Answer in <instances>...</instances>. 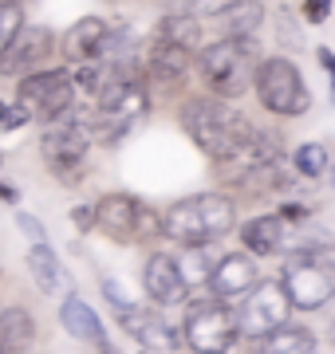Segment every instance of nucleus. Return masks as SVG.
<instances>
[{"label":"nucleus","instance_id":"4be33fe9","mask_svg":"<svg viewBox=\"0 0 335 354\" xmlns=\"http://www.w3.org/2000/svg\"><path fill=\"white\" fill-rule=\"evenodd\" d=\"M260 346L272 351V354H308V351H316V335H311L308 327H292V323H284V327H276L272 335H264Z\"/></svg>","mask_w":335,"mask_h":354},{"label":"nucleus","instance_id":"f257e3e1","mask_svg":"<svg viewBox=\"0 0 335 354\" xmlns=\"http://www.w3.org/2000/svg\"><path fill=\"white\" fill-rule=\"evenodd\" d=\"M181 127L185 134L197 142V150H206L213 162H229L233 153L241 150L253 134V122H248L241 111H233L229 99H194L185 102V111H181Z\"/></svg>","mask_w":335,"mask_h":354},{"label":"nucleus","instance_id":"393cba45","mask_svg":"<svg viewBox=\"0 0 335 354\" xmlns=\"http://www.w3.org/2000/svg\"><path fill=\"white\" fill-rule=\"evenodd\" d=\"M20 28H24V8H20V0H0V55L8 51V44L16 39Z\"/></svg>","mask_w":335,"mask_h":354},{"label":"nucleus","instance_id":"1a4fd4ad","mask_svg":"<svg viewBox=\"0 0 335 354\" xmlns=\"http://www.w3.org/2000/svg\"><path fill=\"white\" fill-rule=\"evenodd\" d=\"M284 291H288L292 307L320 311L335 295V272L320 260V252H296L284 268Z\"/></svg>","mask_w":335,"mask_h":354},{"label":"nucleus","instance_id":"cd10ccee","mask_svg":"<svg viewBox=\"0 0 335 354\" xmlns=\"http://www.w3.org/2000/svg\"><path fill=\"white\" fill-rule=\"evenodd\" d=\"M229 4H233V0H190V4H185V12H194L197 20H201V16H221Z\"/></svg>","mask_w":335,"mask_h":354},{"label":"nucleus","instance_id":"f8f14e48","mask_svg":"<svg viewBox=\"0 0 335 354\" xmlns=\"http://www.w3.org/2000/svg\"><path fill=\"white\" fill-rule=\"evenodd\" d=\"M52 51H60V39H55L48 28H28L24 24L16 32V39L8 44V51L0 55V71L8 79L28 75V71H36L39 64H48Z\"/></svg>","mask_w":335,"mask_h":354},{"label":"nucleus","instance_id":"c85d7f7f","mask_svg":"<svg viewBox=\"0 0 335 354\" xmlns=\"http://www.w3.org/2000/svg\"><path fill=\"white\" fill-rule=\"evenodd\" d=\"M16 225H20V232H24V236H28L32 244H39L44 236H48V232H44V225H39V221H36L32 213H16Z\"/></svg>","mask_w":335,"mask_h":354},{"label":"nucleus","instance_id":"dca6fc26","mask_svg":"<svg viewBox=\"0 0 335 354\" xmlns=\"http://www.w3.org/2000/svg\"><path fill=\"white\" fill-rule=\"evenodd\" d=\"M60 323H64V330L71 335V339L87 342V346H95V351H111V339H107L99 315H95L79 295H67L64 299V307H60Z\"/></svg>","mask_w":335,"mask_h":354},{"label":"nucleus","instance_id":"a211bd4d","mask_svg":"<svg viewBox=\"0 0 335 354\" xmlns=\"http://www.w3.org/2000/svg\"><path fill=\"white\" fill-rule=\"evenodd\" d=\"M284 241H288V221H284V213H264V216H253V221L241 225V244L253 256L284 252Z\"/></svg>","mask_w":335,"mask_h":354},{"label":"nucleus","instance_id":"423d86ee","mask_svg":"<svg viewBox=\"0 0 335 354\" xmlns=\"http://www.w3.org/2000/svg\"><path fill=\"white\" fill-rule=\"evenodd\" d=\"M39 153L64 185H75L83 177V165H87L91 153V130L75 118H60V122H48L44 138H39Z\"/></svg>","mask_w":335,"mask_h":354},{"label":"nucleus","instance_id":"412c9836","mask_svg":"<svg viewBox=\"0 0 335 354\" xmlns=\"http://www.w3.org/2000/svg\"><path fill=\"white\" fill-rule=\"evenodd\" d=\"M181 272V283L185 288H201L213 276V256H209V244H181V252L174 256Z\"/></svg>","mask_w":335,"mask_h":354},{"label":"nucleus","instance_id":"aec40b11","mask_svg":"<svg viewBox=\"0 0 335 354\" xmlns=\"http://www.w3.org/2000/svg\"><path fill=\"white\" fill-rule=\"evenodd\" d=\"M28 272H32V279H36V288L48 291V295L67 283V276H64V268H60V260H55V252L44 241L32 244V252H28Z\"/></svg>","mask_w":335,"mask_h":354},{"label":"nucleus","instance_id":"473e14b6","mask_svg":"<svg viewBox=\"0 0 335 354\" xmlns=\"http://www.w3.org/2000/svg\"><path fill=\"white\" fill-rule=\"evenodd\" d=\"M0 197H4V201H16V189H12V185H4V181H0Z\"/></svg>","mask_w":335,"mask_h":354},{"label":"nucleus","instance_id":"6e6552de","mask_svg":"<svg viewBox=\"0 0 335 354\" xmlns=\"http://www.w3.org/2000/svg\"><path fill=\"white\" fill-rule=\"evenodd\" d=\"M181 339L190 351H229L233 339H237V311H229L225 299H201V304L190 307V315L181 323Z\"/></svg>","mask_w":335,"mask_h":354},{"label":"nucleus","instance_id":"2f4dec72","mask_svg":"<svg viewBox=\"0 0 335 354\" xmlns=\"http://www.w3.org/2000/svg\"><path fill=\"white\" fill-rule=\"evenodd\" d=\"M320 64L327 67V75H332V95H335V55H332V48H320Z\"/></svg>","mask_w":335,"mask_h":354},{"label":"nucleus","instance_id":"5701e85b","mask_svg":"<svg viewBox=\"0 0 335 354\" xmlns=\"http://www.w3.org/2000/svg\"><path fill=\"white\" fill-rule=\"evenodd\" d=\"M221 20H225V36H253L260 28V20H264V8L257 0H233L221 12Z\"/></svg>","mask_w":335,"mask_h":354},{"label":"nucleus","instance_id":"72a5a7b5","mask_svg":"<svg viewBox=\"0 0 335 354\" xmlns=\"http://www.w3.org/2000/svg\"><path fill=\"white\" fill-rule=\"evenodd\" d=\"M332 342H335V323H332Z\"/></svg>","mask_w":335,"mask_h":354},{"label":"nucleus","instance_id":"9d476101","mask_svg":"<svg viewBox=\"0 0 335 354\" xmlns=\"http://www.w3.org/2000/svg\"><path fill=\"white\" fill-rule=\"evenodd\" d=\"M142 213H146V205L134 193H107V197L95 201V225H99V232L118 244L138 241Z\"/></svg>","mask_w":335,"mask_h":354},{"label":"nucleus","instance_id":"bb28decb","mask_svg":"<svg viewBox=\"0 0 335 354\" xmlns=\"http://www.w3.org/2000/svg\"><path fill=\"white\" fill-rule=\"evenodd\" d=\"M24 122H32L28 111H20L16 102H0V130H16V127H24Z\"/></svg>","mask_w":335,"mask_h":354},{"label":"nucleus","instance_id":"9b49d317","mask_svg":"<svg viewBox=\"0 0 335 354\" xmlns=\"http://www.w3.org/2000/svg\"><path fill=\"white\" fill-rule=\"evenodd\" d=\"M115 315L123 323V330L138 346H146V351H178L181 342H185L158 311H150V307H142V304H123V307H115Z\"/></svg>","mask_w":335,"mask_h":354},{"label":"nucleus","instance_id":"c756f323","mask_svg":"<svg viewBox=\"0 0 335 354\" xmlns=\"http://www.w3.org/2000/svg\"><path fill=\"white\" fill-rule=\"evenodd\" d=\"M332 12V0H304V20L308 24H323Z\"/></svg>","mask_w":335,"mask_h":354},{"label":"nucleus","instance_id":"ddd939ff","mask_svg":"<svg viewBox=\"0 0 335 354\" xmlns=\"http://www.w3.org/2000/svg\"><path fill=\"white\" fill-rule=\"evenodd\" d=\"M107 39H111V24L103 16H83L60 36V55L67 64H87V59H103Z\"/></svg>","mask_w":335,"mask_h":354},{"label":"nucleus","instance_id":"b1692460","mask_svg":"<svg viewBox=\"0 0 335 354\" xmlns=\"http://www.w3.org/2000/svg\"><path fill=\"white\" fill-rule=\"evenodd\" d=\"M158 36L174 39V44H181V48H197V44H201V20H197L194 12H174V16L162 20Z\"/></svg>","mask_w":335,"mask_h":354},{"label":"nucleus","instance_id":"4468645a","mask_svg":"<svg viewBox=\"0 0 335 354\" xmlns=\"http://www.w3.org/2000/svg\"><path fill=\"white\" fill-rule=\"evenodd\" d=\"M142 288L146 295L154 299L158 307H174L185 299V283H181V272H178V260L166 252H154L146 256V264H142Z\"/></svg>","mask_w":335,"mask_h":354},{"label":"nucleus","instance_id":"a878e982","mask_svg":"<svg viewBox=\"0 0 335 354\" xmlns=\"http://www.w3.org/2000/svg\"><path fill=\"white\" fill-rule=\"evenodd\" d=\"M327 162H332V153L323 150V146H316V142H308V146H300L296 150V174L300 177L327 174Z\"/></svg>","mask_w":335,"mask_h":354},{"label":"nucleus","instance_id":"f3484780","mask_svg":"<svg viewBox=\"0 0 335 354\" xmlns=\"http://www.w3.org/2000/svg\"><path fill=\"white\" fill-rule=\"evenodd\" d=\"M190 59H194V48H181L174 39L158 36L154 48H150V59H146V75L154 79V83L174 87V83H181V75L190 71Z\"/></svg>","mask_w":335,"mask_h":354},{"label":"nucleus","instance_id":"20e7f679","mask_svg":"<svg viewBox=\"0 0 335 354\" xmlns=\"http://www.w3.org/2000/svg\"><path fill=\"white\" fill-rule=\"evenodd\" d=\"M16 106L28 111V118L36 122H60L75 111V79L64 67H52V71H28L20 75V87H16Z\"/></svg>","mask_w":335,"mask_h":354},{"label":"nucleus","instance_id":"f03ea898","mask_svg":"<svg viewBox=\"0 0 335 354\" xmlns=\"http://www.w3.org/2000/svg\"><path fill=\"white\" fill-rule=\"evenodd\" d=\"M237 225V209L225 193H194L162 213V236L181 244H217Z\"/></svg>","mask_w":335,"mask_h":354},{"label":"nucleus","instance_id":"6ab92c4d","mask_svg":"<svg viewBox=\"0 0 335 354\" xmlns=\"http://www.w3.org/2000/svg\"><path fill=\"white\" fill-rule=\"evenodd\" d=\"M36 339V319L24 307H4L0 311V351H28Z\"/></svg>","mask_w":335,"mask_h":354},{"label":"nucleus","instance_id":"7ed1b4c3","mask_svg":"<svg viewBox=\"0 0 335 354\" xmlns=\"http://www.w3.org/2000/svg\"><path fill=\"white\" fill-rule=\"evenodd\" d=\"M260 51L253 36H225L201 51V79L217 99H241L253 87Z\"/></svg>","mask_w":335,"mask_h":354},{"label":"nucleus","instance_id":"39448f33","mask_svg":"<svg viewBox=\"0 0 335 354\" xmlns=\"http://www.w3.org/2000/svg\"><path fill=\"white\" fill-rule=\"evenodd\" d=\"M253 87H257L264 111L272 114H284V118H296L311 106V95L300 79L296 64L284 59V55H272V59H260L257 64V75H253Z\"/></svg>","mask_w":335,"mask_h":354},{"label":"nucleus","instance_id":"7c9ffc66","mask_svg":"<svg viewBox=\"0 0 335 354\" xmlns=\"http://www.w3.org/2000/svg\"><path fill=\"white\" fill-rule=\"evenodd\" d=\"M71 221H75V228H83V232L95 228V205H75V209H71Z\"/></svg>","mask_w":335,"mask_h":354},{"label":"nucleus","instance_id":"0eeeda50","mask_svg":"<svg viewBox=\"0 0 335 354\" xmlns=\"http://www.w3.org/2000/svg\"><path fill=\"white\" fill-rule=\"evenodd\" d=\"M292 315V299L284 291V279H264V283H253L245 291V304L237 307V335L241 339H264L276 327H284Z\"/></svg>","mask_w":335,"mask_h":354},{"label":"nucleus","instance_id":"2eb2a0df","mask_svg":"<svg viewBox=\"0 0 335 354\" xmlns=\"http://www.w3.org/2000/svg\"><path fill=\"white\" fill-rule=\"evenodd\" d=\"M253 283H257V260H253V252L248 256H241V252L221 256L217 264H213V276H209V291L217 299H237Z\"/></svg>","mask_w":335,"mask_h":354}]
</instances>
